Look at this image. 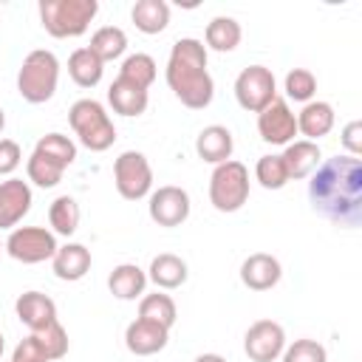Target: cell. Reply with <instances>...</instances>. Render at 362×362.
I'll return each instance as SVG.
<instances>
[{
  "instance_id": "6da1fadb",
  "label": "cell",
  "mask_w": 362,
  "mask_h": 362,
  "mask_svg": "<svg viewBox=\"0 0 362 362\" xmlns=\"http://www.w3.org/2000/svg\"><path fill=\"white\" fill-rule=\"evenodd\" d=\"M311 206L339 223V226H359L362 221V161L354 156H334L320 161L308 181Z\"/></svg>"
},
{
  "instance_id": "7a4b0ae2",
  "label": "cell",
  "mask_w": 362,
  "mask_h": 362,
  "mask_svg": "<svg viewBox=\"0 0 362 362\" xmlns=\"http://www.w3.org/2000/svg\"><path fill=\"white\" fill-rule=\"evenodd\" d=\"M167 85L175 93V99L189 110L209 107L215 96V82L206 71V48L195 37H181L170 48L167 59Z\"/></svg>"
},
{
  "instance_id": "3957f363",
  "label": "cell",
  "mask_w": 362,
  "mask_h": 362,
  "mask_svg": "<svg viewBox=\"0 0 362 362\" xmlns=\"http://www.w3.org/2000/svg\"><path fill=\"white\" fill-rule=\"evenodd\" d=\"M40 23L42 28L57 37H82L93 17L99 14L96 0H40Z\"/></svg>"
},
{
  "instance_id": "277c9868",
  "label": "cell",
  "mask_w": 362,
  "mask_h": 362,
  "mask_svg": "<svg viewBox=\"0 0 362 362\" xmlns=\"http://www.w3.org/2000/svg\"><path fill=\"white\" fill-rule=\"evenodd\" d=\"M57 85H59V59L45 48L25 54L17 71V93L28 105H42L57 93Z\"/></svg>"
},
{
  "instance_id": "5b68a950",
  "label": "cell",
  "mask_w": 362,
  "mask_h": 362,
  "mask_svg": "<svg viewBox=\"0 0 362 362\" xmlns=\"http://www.w3.org/2000/svg\"><path fill=\"white\" fill-rule=\"evenodd\" d=\"M68 122H71L79 144L88 147L90 153H105L116 141V127H113L105 105L96 99H76L68 110Z\"/></svg>"
},
{
  "instance_id": "8992f818",
  "label": "cell",
  "mask_w": 362,
  "mask_h": 362,
  "mask_svg": "<svg viewBox=\"0 0 362 362\" xmlns=\"http://www.w3.org/2000/svg\"><path fill=\"white\" fill-rule=\"evenodd\" d=\"M249 201V170L246 164L229 158L215 164L209 175V204L218 212H238Z\"/></svg>"
},
{
  "instance_id": "52a82bcc",
  "label": "cell",
  "mask_w": 362,
  "mask_h": 362,
  "mask_svg": "<svg viewBox=\"0 0 362 362\" xmlns=\"http://www.w3.org/2000/svg\"><path fill=\"white\" fill-rule=\"evenodd\" d=\"M3 249L17 263L34 266V263L51 260L59 246H57V235L51 229H45V226H17V229L8 232Z\"/></svg>"
},
{
  "instance_id": "ba28073f",
  "label": "cell",
  "mask_w": 362,
  "mask_h": 362,
  "mask_svg": "<svg viewBox=\"0 0 362 362\" xmlns=\"http://www.w3.org/2000/svg\"><path fill=\"white\" fill-rule=\"evenodd\" d=\"M113 184L124 201H141L153 189V167L144 153L124 150L113 161Z\"/></svg>"
},
{
  "instance_id": "9c48e42d",
  "label": "cell",
  "mask_w": 362,
  "mask_h": 362,
  "mask_svg": "<svg viewBox=\"0 0 362 362\" xmlns=\"http://www.w3.org/2000/svg\"><path fill=\"white\" fill-rule=\"evenodd\" d=\"M235 99L243 110L249 113H260L263 107H269L277 99V82L274 74L266 65H249L238 74L235 79Z\"/></svg>"
},
{
  "instance_id": "30bf717a",
  "label": "cell",
  "mask_w": 362,
  "mask_h": 362,
  "mask_svg": "<svg viewBox=\"0 0 362 362\" xmlns=\"http://www.w3.org/2000/svg\"><path fill=\"white\" fill-rule=\"evenodd\" d=\"M243 351L252 362H274L286 351V331L274 320H257L243 337Z\"/></svg>"
},
{
  "instance_id": "8fae6325",
  "label": "cell",
  "mask_w": 362,
  "mask_h": 362,
  "mask_svg": "<svg viewBox=\"0 0 362 362\" xmlns=\"http://www.w3.org/2000/svg\"><path fill=\"white\" fill-rule=\"evenodd\" d=\"M189 206H192V204H189L187 189L167 184V187H158L156 192H150L147 212H150L153 223L173 229V226H181V223L189 218Z\"/></svg>"
},
{
  "instance_id": "7c38bea8",
  "label": "cell",
  "mask_w": 362,
  "mask_h": 362,
  "mask_svg": "<svg viewBox=\"0 0 362 362\" xmlns=\"http://www.w3.org/2000/svg\"><path fill=\"white\" fill-rule=\"evenodd\" d=\"M257 133L266 144H291L297 136V113H291L286 99H274L257 113Z\"/></svg>"
},
{
  "instance_id": "4fadbf2b",
  "label": "cell",
  "mask_w": 362,
  "mask_h": 362,
  "mask_svg": "<svg viewBox=\"0 0 362 362\" xmlns=\"http://www.w3.org/2000/svg\"><path fill=\"white\" fill-rule=\"evenodd\" d=\"M34 195L28 181L6 178L0 181V229H17V223L31 212Z\"/></svg>"
},
{
  "instance_id": "5bb4252c",
  "label": "cell",
  "mask_w": 362,
  "mask_h": 362,
  "mask_svg": "<svg viewBox=\"0 0 362 362\" xmlns=\"http://www.w3.org/2000/svg\"><path fill=\"white\" fill-rule=\"evenodd\" d=\"M280 277H283L280 260L266 252H255L240 263V283L249 291H269L280 283Z\"/></svg>"
},
{
  "instance_id": "9a60e30c",
  "label": "cell",
  "mask_w": 362,
  "mask_h": 362,
  "mask_svg": "<svg viewBox=\"0 0 362 362\" xmlns=\"http://www.w3.org/2000/svg\"><path fill=\"white\" fill-rule=\"evenodd\" d=\"M167 339H170L167 328H161L156 322H147V320H139V317L124 328V345L136 356H153V354L164 351Z\"/></svg>"
},
{
  "instance_id": "2e32d148",
  "label": "cell",
  "mask_w": 362,
  "mask_h": 362,
  "mask_svg": "<svg viewBox=\"0 0 362 362\" xmlns=\"http://www.w3.org/2000/svg\"><path fill=\"white\" fill-rule=\"evenodd\" d=\"M14 314L25 328L40 331L57 320V303L42 291H23L14 303Z\"/></svg>"
},
{
  "instance_id": "e0dca14e",
  "label": "cell",
  "mask_w": 362,
  "mask_h": 362,
  "mask_svg": "<svg viewBox=\"0 0 362 362\" xmlns=\"http://www.w3.org/2000/svg\"><path fill=\"white\" fill-rule=\"evenodd\" d=\"M232 150H235V139H232V130L223 127V124H209L195 139V153L206 164H223V161H229L232 158Z\"/></svg>"
},
{
  "instance_id": "ac0fdd59",
  "label": "cell",
  "mask_w": 362,
  "mask_h": 362,
  "mask_svg": "<svg viewBox=\"0 0 362 362\" xmlns=\"http://www.w3.org/2000/svg\"><path fill=\"white\" fill-rule=\"evenodd\" d=\"M283 156V164H286V173H288V181H300V178H308L320 161H322V153H320V144L317 141H305V139H294L291 144H286V150L280 153Z\"/></svg>"
},
{
  "instance_id": "d6986e66",
  "label": "cell",
  "mask_w": 362,
  "mask_h": 362,
  "mask_svg": "<svg viewBox=\"0 0 362 362\" xmlns=\"http://www.w3.org/2000/svg\"><path fill=\"white\" fill-rule=\"evenodd\" d=\"M334 107L322 99L317 102H305L303 110L297 113V133L305 136V141H320L322 136H328L334 130Z\"/></svg>"
},
{
  "instance_id": "ffe728a7",
  "label": "cell",
  "mask_w": 362,
  "mask_h": 362,
  "mask_svg": "<svg viewBox=\"0 0 362 362\" xmlns=\"http://www.w3.org/2000/svg\"><path fill=\"white\" fill-rule=\"evenodd\" d=\"M51 269L59 280L76 283L90 272V249H85L82 243H65L51 257Z\"/></svg>"
},
{
  "instance_id": "44dd1931",
  "label": "cell",
  "mask_w": 362,
  "mask_h": 362,
  "mask_svg": "<svg viewBox=\"0 0 362 362\" xmlns=\"http://www.w3.org/2000/svg\"><path fill=\"white\" fill-rule=\"evenodd\" d=\"M107 102H110L113 113H119V116H141L147 110L150 96H147L144 88H139V85L116 76L110 82V88H107Z\"/></svg>"
},
{
  "instance_id": "7402d4cb",
  "label": "cell",
  "mask_w": 362,
  "mask_h": 362,
  "mask_svg": "<svg viewBox=\"0 0 362 362\" xmlns=\"http://www.w3.org/2000/svg\"><path fill=\"white\" fill-rule=\"evenodd\" d=\"M187 263L173 255V252H161L150 260V269H147V280H153L158 288L170 291V288H178L187 283Z\"/></svg>"
},
{
  "instance_id": "603a6c76",
  "label": "cell",
  "mask_w": 362,
  "mask_h": 362,
  "mask_svg": "<svg viewBox=\"0 0 362 362\" xmlns=\"http://www.w3.org/2000/svg\"><path fill=\"white\" fill-rule=\"evenodd\" d=\"M107 288L116 300H136L147 288V272L136 263H119L107 277Z\"/></svg>"
},
{
  "instance_id": "cb8c5ba5",
  "label": "cell",
  "mask_w": 362,
  "mask_h": 362,
  "mask_svg": "<svg viewBox=\"0 0 362 362\" xmlns=\"http://www.w3.org/2000/svg\"><path fill=\"white\" fill-rule=\"evenodd\" d=\"M240 37H243V28L235 17H212L206 23V31H204V48H212L218 54H229L240 45Z\"/></svg>"
},
{
  "instance_id": "d4e9b609",
  "label": "cell",
  "mask_w": 362,
  "mask_h": 362,
  "mask_svg": "<svg viewBox=\"0 0 362 362\" xmlns=\"http://www.w3.org/2000/svg\"><path fill=\"white\" fill-rule=\"evenodd\" d=\"M130 20L141 34H161L170 25V6L164 0H136Z\"/></svg>"
},
{
  "instance_id": "484cf974",
  "label": "cell",
  "mask_w": 362,
  "mask_h": 362,
  "mask_svg": "<svg viewBox=\"0 0 362 362\" xmlns=\"http://www.w3.org/2000/svg\"><path fill=\"white\" fill-rule=\"evenodd\" d=\"M102 74H105V62L85 45V48H76L71 57H68V76L79 85V88H93L102 82Z\"/></svg>"
},
{
  "instance_id": "4316f807",
  "label": "cell",
  "mask_w": 362,
  "mask_h": 362,
  "mask_svg": "<svg viewBox=\"0 0 362 362\" xmlns=\"http://www.w3.org/2000/svg\"><path fill=\"white\" fill-rule=\"evenodd\" d=\"M175 317H178V308H175V300L164 291H156V294H144L139 300V320H147V322H156L161 328H173L175 325Z\"/></svg>"
},
{
  "instance_id": "83f0119b",
  "label": "cell",
  "mask_w": 362,
  "mask_h": 362,
  "mask_svg": "<svg viewBox=\"0 0 362 362\" xmlns=\"http://www.w3.org/2000/svg\"><path fill=\"white\" fill-rule=\"evenodd\" d=\"M102 62L119 59L127 51V34L119 25H102L90 34V45H88Z\"/></svg>"
},
{
  "instance_id": "f1b7e54d",
  "label": "cell",
  "mask_w": 362,
  "mask_h": 362,
  "mask_svg": "<svg viewBox=\"0 0 362 362\" xmlns=\"http://www.w3.org/2000/svg\"><path fill=\"white\" fill-rule=\"evenodd\" d=\"M79 204L71 198V195H59L51 201L48 206V223H51V232L54 235H65L71 238L76 229H79Z\"/></svg>"
},
{
  "instance_id": "f546056e",
  "label": "cell",
  "mask_w": 362,
  "mask_h": 362,
  "mask_svg": "<svg viewBox=\"0 0 362 362\" xmlns=\"http://www.w3.org/2000/svg\"><path fill=\"white\" fill-rule=\"evenodd\" d=\"M34 153L51 158L54 164H59L62 170L71 167L76 161V144L65 136V133H45L37 144H34Z\"/></svg>"
},
{
  "instance_id": "4dcf8cb0",
  "label": "cell",
  "mask_w": 362,
  "mask_h": 362,
  "mask_svg": "<svg viewBox=\"0 0 362 362\" xmlns=\"http://www.w3.org/2000/svg\"><path fill=\"white\" fill-rule=\"evenodd\" d=\"M156 74H158V68H156V59L150 54H130V57H124V62L119 68L122 79H127L144 90L156 82Z\"/></svg>"
},
{
  "instance_id": "1f68e13d",
  "label": "cell",
  "mask_w": 362,
  "mask_h": 362,
  "mask_svg": "<svg viewBox=\"0 0 362 362\" xmlns=\"http://www.w3.org/2000/svg\"><path fill=\"white\" fill-rule=\"evenodd\" d=\"M255 178H257V184L263 189H283L288 184V173H286L283 156L280 153L260 156L257 164H255Z\"/></svg>"
},
{
  "instance_id": "d6a6232c",
  "label": "cell",
  "mask_w": 362,
  "mask_h": 362,
  "mask_svg": "<svg viewBox=\"0 0 362 362\" xmlns=\"http://www.w3.org/2000/svg\"><path fill=\"white\" fill-rule=\"evenodd\" d=\"M25 173H28V181L31 184H37L42 189H51V187H57L62 181V173L65 170L59 164H54L51 158L40 156V153H31L28 161H25Z\"/></svg>"
},
{
  "instance_id": "836d02e7",
  "label": "cell",
  "mask_w": 362,
  "mask_h": 362,
  "mask_svg": "<svg viewBox=\"0 0 362 362\" xmlns=\"http://www.w3.org/2000/svg\"><path fill=\"white\" fill-rule=\"evenodd\" d=\"M31 337L40 342V348H42V351H45V356H48V362L62 359V356L68 354V331L62 328V322H59V320L48 322V325H45V328H40V331H31Z\"/></svg>"
},
{
  "instance_id": "e575fe53",
  "label": "cell",
  "mask_w": 362,
  "mask_h": 362,
  "mask_svg": "<svg viewBox=\"0 0 362 362\" xmlns=\"http://www.w3.org/2000/svg\"><path fill=\"white\" fill-rule=\"evenodd\" d=\"M283 90L288 99L294 102H314V93H317V76L308 71V68H291L286 74V82H283Z\"/></svg>"
},
{
  "instance_id": "d590c367",
  "label": "cell",
  "mask_w": 362,
  "mask_h": 362,
  "mask_svg": "<svg viewBox=\"0 0 362 362\" xmlns=\"http://www.w3.org/2000/svg\"><path fill=\"white\" fill-rule=\"evenodd\" d=\"M280 356L283 362H328V354L317 339H294Z\"/></svg>"
},
{
  "instance_id": "8d00e7d4",
  "label": "cell",
  "mask_w": 362,
  "mask_h": 362,
  "mask_svg": "<svg viewBox=\"0 0 362 362\" xmlns=\"http://www.w3.org/2000/svg\"><path fill=\"white\" fill-rule=\"evenodd\" d=\"M23 161V150L14 139H0V175H11Z\"/></svg>"
},
{
  "instance_id": "74e56055",
  "label": "cell",
  "mask_w": 362,
  "mask_h": 362,
  "mask_svg": "<svg viewBox=\"0 0 362 362\" xmlns=\"http://www.w3.org/2000/svg\"><path fill=\"white\" fill-rule=\"evenodd\" d=\"M11 362H48V356H45V351L40 348V342L34 337H25V339L17 342V348L11 354Z\"/></svg>"
},
{
  "instance_id": "f35d334b",
  "label": "cell",
  "mask_w": 362,
  "mask_h": 362,
  "mask_svg": "<svg viewBox=\"0 0 362 362\" xmlns=\"http://www.w3.org/2000/svg\"><path fill=\"white\" fill-rule=\"evenodd\" d=\"M339 141H342V147H345L348 156L359 158V153H362V122H359V119L348 122V124L342 127V133H339Z\"/></svg>"
},
{
  "instance_id": "ab89813d",
  "label": "cell",
  "mask_w": 362,
  "mask_h": 362,
  "mask_svg": "<svg viewBox=\"0 0 362 362\" xmlns=\"http://www.w3.org/2000/svg\"><path fill=\"white\" fill-rule=\"evenodd\" d=\"M195 362H226L221 354H201V356H195Z\"/></svg>"
},
{
  "instance_id": "60d3db41",
  "label": "cell",
  "mask_w": 362,
  "mask_h": 362,
  "mask_svg": "<svg viewBox=\"0 0 362 362\" xmlns=\"http://www.w3.org/2000/svg\"><path fill=\"white\" fill-rule=\"evenodd\" d=\"M3 127H6V113H3V107H0V133H3Z\"/></svg>"
},
{
  "instance_id": "b9f144b4",
  "label": "cell",
  "mask_w": 362,
  "mask_h": 362,
  "mask_svg": "<svg viewBox=\"0 0 362 362\" xmlns=\"http://www.w3.org/2000/svg\"><path fill=\"white\" fill-rule=\"evenodd\" d=\"M3 348H6V342H3V334H0V356H3Z\"/></svg>"
},
{
  "instance_id": "7bdbcfd3",
  "label": "cell",
  "mask_w": 362,
  "mask_h": 362,
  "mask_svg": "<svg viewBox=\"0 0 362 362\" xmlns=\"http://www.w3.org/2000/svg\"><path fill=\"white\" fill-rule=\"evenodd\" d=\"M0 252H3V243H0Z\"/></svg>"
}]
</instances>
